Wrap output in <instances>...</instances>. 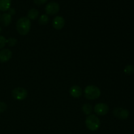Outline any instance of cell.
I'll return each mask as SVG.
<instances>
[{"instance_id": "7a4b0ae2", "label": "cell", "mask_w": 134, "mask_h": 134, "mask_svg": "<svg viewBox=\"0 0 134 134\" xmlns=\"http://www.w3.org/2000/svg\"><path fill=\"white\" fill-rule=\"evenodd\" d=\"M84 95L86 99L94 100L100 97L101 90L95 85H88L84 90Z\"/></svg>"}, {"instance_id": "4fadbf2b", "label": "cell", "mask_w": 134, "mask_h": 134, "mask_svg": "<svg viewBox=\"0 0 134 134\" xmlns=\"http://www.w3.org/2000/svg\"><path fill=\"white\" fill-rule=\"evenodd\" d=\"M39 11L36 9H31L27 14V18L29 20H35L39 16Z\"/></svg>"}, {"instance_id": "44dd1931", "label": "cell", "mask_w": 134, "mask_h": 134, "mask_svg": "<svg viewBox=\"0 0 134 134\" xmlns=\"http://www.w3.org/2000/svg\"><path fill=\"white\" fill-rule=\"evenodd\" d=\"M9 14H10V15H13V14H15V10H14V9H13V8H10V9H9Z\"/></svg>"}, {"instance_id": "ac0fdd59", "label": "cell", "mask_w": 134, "mask_h": 134, "mask_svg": "<svg viewBox=\"0 0 134 134\" xmlns=\"http://www.w3.org/2000/svg\"><path fill=\"white\" fill-rule=\"evenodd\" d=\"M7 44V39L3 36L0 35V49H2Z\"/></svg>"}, {"instance_id": "3957f363", "label": "cell", "mask_w": 134, "mask_h": 134, "mask_svg": "<svg viewBox=\"0 0 134 134\" xmlns=\"http://www.w3.org/2000/svg\"><path fill=\"white\" fill-rule=\"evenodd\" d=\"M86 126L92 132L97 131L101 126V122L99 118L95 115H90L86 117L85 120Z\"/></svg>"}, {"instance_id": "7402d4cb", "label": "cell", "mask_w": 134, "mask_h": 134, "mask_svg": "<svg viewBox=\"0 0 134 134\" xmlns=\"http://www.w3.org/2000/svg\"><path fill=\"white\" fill-rule=\"evenodd\" d=\"M1 31H2V28H1V27H0V33L1 32Z\"/></svg>"}, {"instance_id": "6da1fadb", "label": "cell", "mask_w": 134, "mask_h": 134, "mask_svg": "<svg viewBox=\"0 0 134 134\" xmlns=\"http://www.w3.org/2000/svg\"><path fill=\"white\" fill-rule=\"evenodd\" d=\"M31 21L26 17H22L18 20L16 24L17 32L21 35H26L31 29Z\"/></svg>"}, {"instance_id": "9c48e42d", "label": "cell", "mask_w": 134, "mask_h": 134, "mask_svg": "<svg viewBox=\"0 0 134 134\" xmlns=\"http://www.w3.org/2000/svg\"><path fill=\"white\" fill-rule=\"evenodd\" d=\"M65 20L62 16H56L52 22V25L54 29L57 30H62L65 26Z\"/></svg>"}, {"instance_id": "5bb4252c", "label": "cell", "mask_w": 134, "mask_h": 134, "mask_svg": "<svg viewBox=\"0 0 134 134\" xmlns=\"http://www.w3.org/2000/svg\"><path fill=\"white\" fill-rule=\"evenodd\" d=\"M82 111L85 115L88 116V115H91L92 112V107L89 103H85L82 105Z\"/></svg>"}, {"instance_id": "277c9868", "label": "cell", "mask_w": 134, "mask_h": 134, "mask_svg": "<svg viewBox=\"0 0 134 134\" xmlns=\"http://www.w3.org/2000/svg\"><path fill=\"white\" fill-rule=\"evenodd\" d=\"M12 96L13 98L18 101H22L27 96V91L22 87L15 88L12 91Z\"/></svg>"}, {"instance_id": "ba28073f", "label": "cell", "mask_w": 134, "mask_h": 134, "mask_svg": "<svg viewBox=\"0 0 134 134\" xmlns=\"http://www.w3.org/2000/svg\"><path fill=\"white\" fill-rule=\"evenodd\" d=\"M13 53L9 48H4L0 51V62L5 63L11 59Z\"/></svg>"}, {"instance_id": "603a6c76", "label": "cell", "mask_w": 134, "mask_h": 134, "mask_svg": "<svg viewBox=\"0 0 134 134\" xmlns=\"http://www.w3.org/2000/svg\"><path fill=\"white\" fill-rule=\"evenodd\" d=\"M0 16H1V14H0Z\"/></svg>"}, {"instance_id": "5b68a950", "label": "cell", "mask_w": 134, "mask_h": 134, "mask_svg": "<svg viewBox=\"0 0 134 134\" xmlns=\"http://www.w3.org/2000/svg\"><path fill=\"white\" fill-rule=\"evenodd\" d=\"M94 111L96 115L99 116H104L109 113V107L106 103H99L94 106Z\"/></svg>"}, {"instance_id": "ffe728a7", "label": "cell", "mask_w": 134, "mask_h": 134, "mask_svg": "<svg viewBox=\"0 0 134 134\" xmlns=\"http://www.w3.org/2000/svg\"><path fill=\"white\" fill-rule=\"evenodd\" d=\"M34 3L36 4L37 5H42L46 3L47 0H34Z\"/></svg>"}, {"instance_id": "7c38bea8", "label": "cell", "mask_w": 134, "mask_h": 134, "mask_svg": "<svg viewBox=\"0 0 134 134\" xmlns=\"http://www.w3.org/2000/svg\"><path fill=\"white\" fill-rule=\"evenodd\" d=\"M11 1L10 0H0V10L7 11L10 8Z\"/></svg>"}, {"instance_id": "2e32d148", "label": "cell", "mask_w": 134, "mask_h": 134, "mask_svg": "<svg viewBox=\"0 0 134 134\" xmlns=\"http://www.w3.org/2000/svg\"><path fill=\"white\" fill-rule=\"evenodd\" d=\"M124 73L127 75L133 74L134 73V66L133 65H131V64L126 65V66L124 68Z\"/></svg>"}, {"instance_id": "52a82bcc", "label": "cell", "mask_w": 134, "mask_h": 134, "mask_svg": "<svg viewBox=\"0 0 134 134\" xmlns=\"http://www.w3.org/2000/svg\"><path fill=\"white\" fill-rule=\"evenodd\" d=\"M60 10V5L56 2L48 3L45 7V11L47 15H54Z\"/></svg>"}, {"instance_id": "30bf717a", "label": "cell", "mask_w": 134, "mask_h": 134, "mask_svg": "<svg viewBox=\"0 0 134 134\" xmlns=\"http://www.w3.org/2000/svg\"><path fill=\"white\" fill-rule=\"evenodd\" d=\"M69 94L73 98H79L82 96V88L78 85H73L69 89Z\"/></svg>"}, {"instance_id": "d6986e66", "label": "cell", "mask_w": 134, "mask_h": 134, "mask_svg": "<svg viewBox=\"0 0 134 134\" xmlns=\"http://www.w3.org/2000/svg\"><path fill=\"white\" fill-rule=\"evenodd\" d=\"M7 109V105L5 102H0V113L5 112Z\"/></svg>"}, {"instance_id": "8fae6325", "label": "cell", "mask_w": 134, "mask_h": 134, "mask_svg": "<svg viewBox=\"0 0 134 134\" xmlns=\"http://www.w3.org/2000/svg\"><path fill=\"white\" fill-rule=\"evenodd\" d=\"M12 22V16L9 14V13H3L2 15L0 16V23L2 26H9L11 24Z\"/></svg>"}, {"instance_id": "9a60e30c", "label": "cell", "mask_w": 134, "mask_h": 134, "mask_svg": "<svg viewBox=\"0 0 134 134\" xmlns=\"http://www.w3.org/2000/svg\"><path fill=\"white\" fill-rule=\"evenodd\" d=\"M50 20V18L47 14H42L39 18V24L44 26L47 24Z\"/></svg>"}, {"instance_id": "e0dca14e", "label": "cell", "mask_w": 134, "mask_h": 134, "mask_svg": "<svg viewBox=\"0 0 134 134\" xmlns=\"http://www.w3.org/2000/svg\"><path fill=\"white\" fill-rule=\"evenodd\" d=\"M17 43H18V40L15 38L10 37L9 39H7V44H8L9 47H14L17 44Z\"/></svg>"}, {"instance_id": "8992f818", "label": "cell", "mask_w": 134, "mask_h": 134, "mask_svg": "<svg viewBox=\"0 0 134 134\" xmlns=\"http://www.w3.org/2000/svg\"><path fill=\"white\" fill-rule=\"evenodd\" d=\"M114 116L117 117L120 120H126L128 118L130 115V113L128 109L122 107H116L113 111Z\"/></svg>"}]
</instances>
